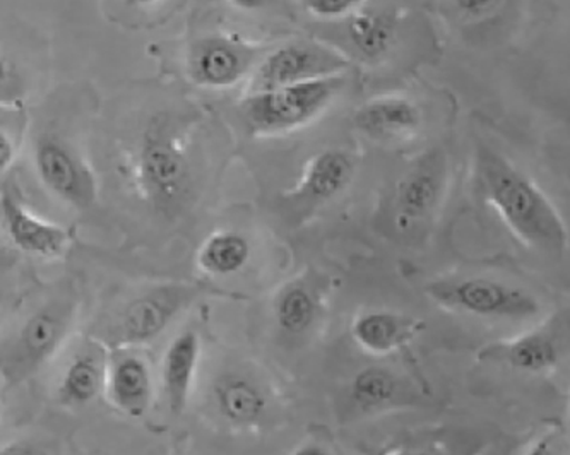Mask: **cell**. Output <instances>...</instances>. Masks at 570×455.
I'll return each instance as SVG.
<instances>
[{
    "mask_svg": "<svg viewBox=\"0 0 570 455\" xmlns=\"http://www.w3.org/2000/svg\"><path fill=\"white\" fill-rule=\"evenodd\" d=\"M259 59L256 44L237 34H209L190 44L187 76L199 88L225 91L248 81Z\"/></svg>",
    "mask_w": 570,
    "mask_h": 455,
    "instance_id": "cell-10",
    "label": "cell"
},
{
    "mask_svg": "<svg viewBox=\"0 0 570 455\" xmlns=\"http://www.w3.org/2000/svg\"><path fill=\"white\" fill-rule=\"evenodd\" d=\"M522 455H569L567 441L560 428L547 429L540 437L534 438Z\"/></svg>",
    "mask_w": 570,
    "mask_h": 455,
    "instance_id": "cell-27",
    "label": "cell"
},
{
    "mask_svg": "<svg viewBox=\"0 0 570 455\" xmlns=\"http://www.w3.org/2000/svg\"><path fill=\"white\" fill-rule=\"evenodd\" d=\"M371 455H452L448 448L438 445H391V447L379 448Z\"/></svg>",
    "mask_w": 570,
    "mask_h": 455,
    "instance_id": "cell-28",
    "label": "cell"
},
{
    "mask_svg": "<svg viewBox=\"0 0 570 455\" xmlns=\"http://www.w3.org/2000/svg\"><path fill=\"white\" fill-rule=\"evenodd\" d=\"M253 256V245L237 230L213 231L197 248L196 266L209 278H228L247 266Z\"/></svg>",
    "mask_w": 570,
    "mask_h": 455,
    "instance_id": "cell-23",
    "label": "cell"
},
{
    "mask_svg": "<svg viewBox=\"0 0 570 455\" xmlns=\"http://www.w3.org/2000/svg\"><path fill=\"white\" fill-rule=\"evenodd\" d=\"M356 159L348 149L324 148L312 155L301 178L282 194L283 208L304 221L345 192L355 178Z\"/></svg>",
    "mask_w": 570,
    "mask_h": 455,
    "instance_id": "cell-11",
    "label": "cell"
},
{
    "mask_svg": "<svg viewBox=\"0 0 570 455\" xmlns=\"http://www.w3.org/2000/svg\"><path fill=\"white\" fill-rule=\"evenodd\" d=\"M228 2L240 11H261L273 4L275 0H228Z\"/></svg>",
    "mask_w": 570,
    "mask_h": 455,
    "instance_id": "cell-32",
    "label": "cell"
},
{
    "mask_svg": "<svg viewBox=\"0 0 570 455\" xmlns=\"http://www.w3.org/2000/svg\"><path fill=\"white\" fill-rule=\"evenodd\" d=\"M333 279L318 270L307 269L286 281L273 298L276 327L289 337L311 333L326 311Z\"/></svg>",
    "mask_w": 570,
    "mask_h": 455,
    "instance_id": "cell-13",
    "label": "cell"
},
{
    "mask_svg": "<svg viewBox=\"0 0 570 455\" xmlns=\"http://www.w3.org/2000/svg\"><path fill=\"white\" fill-rule=\"evenodd\" d=\"M129 177L155 215L174 219L186 209L194 174L186 126L178 117L159 111L146 122L130 152Z\"/></svg>",
    "mask_w": 570,
    "mask_h": 455,
    "instance_id": "cell-2",
    "label": "cell"
},
{
    "mask_svg": "<svg viewBox=\"0 0 570 455\" xmlns=\"http://www.w3.org/2000/svg\"><path fill=\"white\" fill-rule=\"evenodd\" d=\"M122 2L129 6V8L146 9L155 8V6L161 4L165 0H122Z\"/></svg>",
    "mask_w": 570,
    "mask_h": 455,
    "instance_id": "cell-33",
    "label": "cell"
},
{
    "mask_svg": "<svg viewBox=\"0 0 570 455\" xmlns=\"http://www.w3.org/2000/svg\"><path fill=\"white\" fill-rule=\"evenodd\" d=\"M0 455H52L47 445L30 438H19V441L8 442L0 447Z\"/></svg>",
    "mask_w": 570,
    "mask_h": 455,
    "instance_id": "cell-29",
    "label": "cell"
},
{
    "mask_svg": "<svg viewBox=\"0 0 570 455\" xmlns=\"http://www.w3.org/2000/svg\"><path fill=\"white\" fill-rule=\"evenodd\" d=\"M425 295L439 307L473 317L524 320L541 311L540 301L527 289L480 276L429 283Z\"/></svg>",
    "mask_w": 570,
    "mask_h": 455,
    "instance_id": "cell-6",
    "label": "cell"
},
{
    "mask_svg": "<svg viewBox=\"0 0 570 455\" xmlns=\"http://www.w3.org/2000/svg\"><path fill=\"white\" fill-rule=\"evenodd\" d=\"M345 75L282 88L253 91L240 101V116L254 138H276L317 120L345 88Z\"/></svg>",
    "mask_w": 570,
    "mask_h": 455,
    "instance_id": "cell-3",
    "label": "cell"
},
{
    "mask_svg": "<svg viewBox=\"0 0 570 455\" xmlns=\"http://www.w3.org/2000/svg\"><path fill=\"white\" fill-rule=\"evenodd\" d=\"M425 329L426 324L412 315L375 308L356 315L352 337L368 355L387 356L406 349Z\"/></svg>",
    "mask_w": 570,
    "mask_h": 455,
    "instance_id": "cell-18",
    "label": "cell"
},
{
    "mask_svg": "<svg viewBox=\"0 0 570 455\" xmlns=\"http://www.w3.org/2000/svg\"><path fill=\"white\" fill-rule=\"evenodd\" d=\"M212 407L228 428L247 432L263 425L269 399L263 385L242 372H225L212 385Z\"/></svg>",
    "mask_w": 570,
    "mask_h": 455,
    "instance_id": "cell-15",
    "label": "cell"
},
{
    "mask_svg": "<svg viewBox=\"0 0 570 455\" xmlns=\"http://www.w3.org/2000/svg\"><path fill=\"white\" fill-rule=\"evenodd\" d=\"M350 62L352 60L334 44L317 40L289 41L261 57L248 78L247 93L343 76Z\"/></svg>",
    "mask_w": 570,
    "mask_h": 455,
    "instance_id": "cell-7",
    "label": "cell"
},
{
    "mask_svg": "<svg viewBox=\"0 0 570 455\" xmlns=\"http://www.w3.org/2000/svg\"><path fill=\"white\" fill-rule=\"evenodd\" d=\"M567 345V315H553L547 323L512 339L489 343L476 358L522 374H550L559 367Z\"/></svg>",
    "mask_w": 570,
    "mask_h": 455,
    "instance_id": "cell-12",
    "label": "cell"
},
{
    "mask_svg": "<svg viewBox=\"0 0 570 455\" xmlns=\"http://www.w3.org/2000/svg\"><path fill=\"white\" fill-rule=\"evenodd\" d=\"M16 148L12 139L0 129V174H4L14 164Z\"/></svg>",
    "mask_w": 570,
    "mask_h": 455,
    "instance_id": "cell-30",
    "label": "cell"
},
{
    "mask_svg": "<svg viewBox=\"0 0 570 455\" xmlns=\"http://www.w3.org/2000/svg\"><path fill=\"white\" fill-rule=\"evenodd\" d=\"M352 122L371 141L400 142L420 132L423 111L404 95H382L360 105L353 111Z\"/></svg>",
    "mask_w": 570,
    "mask_h": 455,
    "instance_id": "cell-16",
    "label": "cell"
},
{
    "mask_svg": "<svg viewBox=\"0 0 570 455\" xmlns=\"http://www.w3.org/2000/svg\"><path fill=\"white\" fill-rule=\"evenodd\" d=\"M345 22V38L348 43L350 56L363 62H381L393 52L400 30V18L396 11L387 9L368 8L363 6L353 12ZM348 56V57H350Z\"/></svg>",
    "mask_w": 570,
    "mask_h": 455,
    "instance_id": "cell-19",
    "label": "cell"
},
{
    "mask_svg": "<svg viewBox=\"0 0 570 455\" xmlns=\"http://www.w3.org/2000/svg\"><path fill=\"white\" fill-rule=\"evenodd\" d=\"M33 161L41 186L67 206L85 211L97 202V177L60 133H41L35 142Z\"/></svg>",
    "mask_w": 570,
    "mask_h": 455,
    "instance_id": "cell-8",
    "label": "cell"
},
{
    "mask_svg": "<svg viewBox=\"0 0 570 455\" xmlns=\"http://www.w3.org/2000/svg\"><path fill=\"white\" fill-rule=\"evenodd\" d=\"M78 315L75 298L60 297L35 308L14 333L0 339V378L18 385L50 362L71 334Z\"/></svg>",
    "mask_w": 570,
    "mask_h": 455,
    "instance_id": "cell-4",
    "label": "cell"
},
{
    "mask_svg": "<svg viewBox=\"0 0 570 455\" xmlns=\"http://www.w3.org/2000/svg\"><path fill=\"white\" fill-rule=\"evenodd\" d=\"M104 390L117 412L130 418H141L153 400V375L148 362L130 349H110Z\"/></svg>",
    "mask_w": 570,
    "mask_h": 455,
    "instance_id": "cell-17",
    "label": "cell"
},
{
    "mask_svg": "<svg viewBox=\"0 0 570 455\" xmlns=\"http://www.w3.org/2000/svg\"><path fill=\"white\" fill-rule=\"evenodd\" d=\"M348 397L356 412L363 415H374L412 400L396 372L382 365H371L356 372L348 385Z\"/></svg>",
    "mask_w": 570,
    "mask_h": 455,
    "instance_id": "cell-22",
    "label": "cell"
},
{
    "mask_svg": "<svg viewBox=\"0 0 570 455\" xmlns=\"http://www.w3.org/2000/svg\"><path fill=\"white\" fill-rule=\"evenodd\" d=\"M368 2L371 0H302V6L314 18L323 21H343Z\"/></svg>",
    "mask_w": 570,
    "mask_h": 455,
    "instance_id": "cell-25",
    "label": "cell"
},
{
    "mask_svg": "<svg viewBox=\"0 0 570 455\" xmlns=\"http://www.w3.org/2000/svg\"><path fill=\"white\" fill-rule=\"evenodd\" d=\"M474 189L521 244L562 256L569 231L552 200L508 156L480 145L473 158Z\"/></svg>",
    "mask_w": 570,
    "mask_h": 455,
    "instance_id": "cell-1",
    "label": "cell"
},
{
    "mask_svg": "<svg viewBox=\"0 0 570 455\" xmlns=\"http://www.w3.org/2000/svg\"><path fill=\"white\" fill-rule=\"evenodd\" d=\"M212 288L194 283H164L146 289L138 297L127 301L110 323L105 324L98 340L110 349H130L149 345L161 336L181 311Z\"/></svg>",
    "mask_w": 570,
    "mask_h": 455,
    "instance_id": "cell-5",
    "label": "cell"
},
{
    "mask_svg": "<svg viewBox=\"0 0 570 455\" xmlns=\"http://www.w3.org/2000/svg\"><path fill=\"white\" fill-rule=\"evenodd\" d=\"M289 455H333V452L326 445L317 444V442H304V444L293 448Z\"/></svg>",
    "mask_w": 570,
    "mask_h": 455,
    "instance_id": "cell-31",
    "label": "cell"
},
{
    "mask_svg": "<svg viewBox=\"0 0 570 455\" xmlns=\"http://www.w3.org/2000/svg\"><path fill=\"white\" fill-rule=\"evenodd\" d=\"M27 100V81L11 57L0 49V110H21Z\"/></svg>",
    "mask_w": 570,
    "mask_h": 455,
    "instance_id": "cell-24",
    "label": "cell"
},
{
    "mask_svg": "<svg viewBox=\"0 0 570 455\" xmlns=\"http://www.w3.org/2000/svg\"><path fill=\"white\" fill-rule=\"evenodd\" d=\"M509 0H452L455 16L464 22H482L502 11Z\"/></svg>",
    "mask_w": 570,
    "mask_h": 455,
    "instance_id": "cell-26",
    "label": "cell"
},
{
    "mask_svg": "<svg viewBox=\"0 0 570 455\" xmlns=\"http://www.w3.org/2000/svg\"><path fill=\"white\" fill-rule=\"evenodd\" d=\"M448 158L442 149H430L413 161L397 180L393 196V225L407 235L435 216L448 190Z\"/></svg>",
    "mask_w": 570,
    "mask_h": 455,
    "instance_id": "cell-9",
    "label": "cell"
},
{
    "mask_svg": "<svg viewBox=\"0 0 570 455\" xmlns=\"http://www.w3.org/2000/svg\"><path fill=\"white\" fill-rule=\"evenodd\" d=\"M0 221L11 244L38 259H59L72 241L71 230L35 215L9 189L0 194Z\"/></svg>",
    "mask_w": 570,
    "mask_h": 455,
    "instance_id": "cell-14",
    "label": "cell"
},
{
    "mask_svg": "<svg viewBox=\"0 0 570 455\" xmlns=\"http://www.w3.org/2000/svg\"><path fill=\"white\" fill-rule=\"evenodd\" d=\"M200 339L196 330H184L171 339L161 365V384L171 415L186 412L196 382Z\"/></svg>",
    "mask_w": 570,
    "mask_h": 455,
    "instance_id": "cell-21",
    "label": "cell"
},
{
    "mask_svg": "<svg viewBox=\"0 0 570 455\" xmlns=\"http://www.w3.org/2000/svg\"><path fill=\"white\" fill-rule=\"evenodd\" d=\"M2 387H4V382H2V378H0V393H2Z\"/></svg>",
    "mask_w": 570,
    "mask_h": 455,
    "instance_id": "cell-34",
    "label": "cell"
},
{
    "mask_svg": "<svg viewBox=\"0 0 570 455\" xmlns=\"http://www.w3.org/2000/svg\"><path fill=\"white\" fill-rule=\"evenodd\" d=\"M107 356L100 340L79 349L60 375L57 403L69 409H79L97 400L104 393Z\"/></svg>",
    "mask_w": 570,
    "mask_h": 455,
    "instance_id": "cell-20",
    "label": "cell"
}]
</instances>
